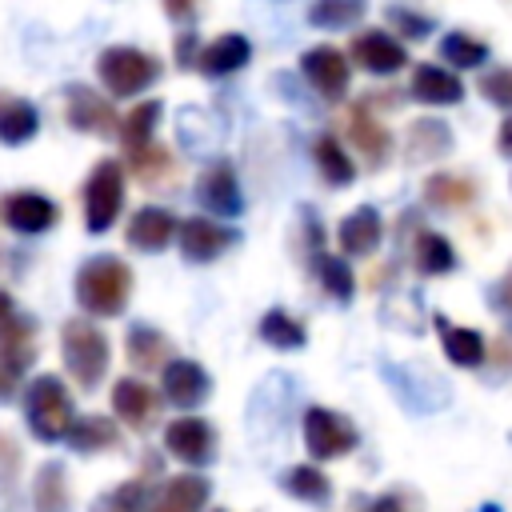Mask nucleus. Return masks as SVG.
<instances>
[{
	"label": "nucleus",
	"instance_id": "f257e3e1",
	"mask_svg": "<svg viewBox=\"0 0 512 512\" xmlns=\"http://www.w3.org/2000/svg\"><path fill=\"white\" fill-rule=\"evenodd\" d=\"M132 292V272L124 260L116 256H92L84 260L80 276H76V300L84 312H96V316H116L124 308Z\"/></svg>",
	"mask_w": 512,
	"mask_h": 512
},
{
	"label": "nucleus",
	"instance_id": "f03ea898",
	"mask_svg": "<svg viewBox=\"0 0 512 512\" xmlns=\"http://www.w3.org/2000/svg\"><path fill=\"white\" fill-rule=\"evenodd\" d=\"M60 352H64V364L72 372V380L80 388H96L104 380V368H108V336L88 324V320H68L64 324V336H60Z\"/></svg>",
	"mask_w": 512,
	"mask_h": 512
},
{
	"label": "nucleus",
	"instance_id": "7ed1b4c3",
	"mask_svg": "<svg viewBox=\"0 0 512 512\" xmlns=\"http://www.w3.org/2000/svg\"><path fill=\"white\" fill-rule=\"evenodd\" d=\"M24 412H28V424L40 440H60L72 432V396L68 388L56 380V376H36L28 384V396H24Z\"/></svg>",
	"mask_w": 512,
	"mask_h": 512
},
{
	"label": "nucleus",
	"instance_id": "20e7f679",
	"mask_svg": "<svg viewBox=\"0 0 512 512\" xmlns=\"http://www.w3.org/2000/svg\"><path fill=\"white\" fill-rule=\"evenodd\" d=\"M96 76L112 96H136L160 76V60H152L140 48H108L96 60Z\"/></svg>",
	"mask_w": 512,
	"mask_h": 512
},
{
	"label": "nucleus",
	"instance_id": "39448f33",
	"mask_svg": "<svg viewBox=\"0 0 512 512\" xmlns=\"http://www.w3.org/2000/svg\"><path fill=\"white\" fill-rule=\"evenodd\" d=\"M124 200V172L116 160H100L84 188V220L92 232H108Z\"/></svg>",
	"mask_w": 512,
	"mask_h": 512
},
{
	"label": "nucleus",
	"instance_id": "423d86ee",
	"mask_svg": "<svg viewBox=\"0 0 512 512\" xmlns=\"http://www.w3.org/2000/svg\"><path fill=\"white\" fill-rule=\"evenodd\" d=\"M356 428L352 420H344L340 412L332 408H308L304 412V444L312 452V460H332V456H344L356 448Z\"/></svg>",
	"mask_w": 512,
	"mask_h": 512
},
{
	"label": "nucleus",
	"instance_id": "0eeeda50",
	"mask_svg": "<svg viewBox=\"0 0 512 512\" xmlns=\"http://www.w3.org/2000/svg\"><path fill=\"white\" fill-rule=\"evenodd\" d=\"M300 72H304V80H308L320 96H328V100H340V96L348 92V56H344L340 48H332V44L308 48V52L300 56Z\"/></svg>",
	"mask_w": 512,
	"mask_h": 512
},
{
	"label": "nucleus",
	"instance_id": "6e6552de",
	"mask_svg": "<svg viewBox=\"0 0 512 512\" xmlns=\"http://www.w3.org/2000/svg\"><path fill=\"white\" fill-rule=\"evenodd\" d=\"M352 60H356L364 72H372V76H392V72H400V68L408 64V52H404V44H400L396 36H388L384 28H368V32H360V36L352 40Z\"/></svg>",
	"mask_w": 512,
	"mask_h": 512
},
{
	"label": "nucleus",
	"instance_id": "1a4fd4ad",
	"mask_svg": "<svg viewBox=\"0 0 512 512\" xmlns=\"http://www.w3.org/2000/svg\"><path fill=\"white\" fill-rule=\"evenodd\" d=\"M0 220L20 236H36L56 224V204L40 192H12L0 200Z\"/></svg>",
	"mask_w": 512,
	"mask_h": 512
},
{
	"label": "nucleus",
	"instance_id": "9d476101",
	"mask_svg": "<svg viewBox=\"0 0 512 512\" xmlns=\"http://www.w3.org/2000/svg\"><path fill=\"white\" fill-rule=\"evenodd\" d=\"M232 240H236V232H228L224 224L204 220V216H192V220L180 224V252H184V260H192V264L216 260Z\"/></svg>",
	"mask_w": 512,
	"mask_h": 512
},
{
	"label": "nucleus",
	"instance_id": "9b49d317",
	"mask_svg": "<svg viewBox=\"0 0 512 512\" xmlns=\"http://www.w3.org/2000/svg\"><path fill=\"white\" fill-rule=\"evenodd\" d=\"M160 388H164V400H168V404L192 408V404H200V400L208 396L212 380H208V372H204L196 360H172V364L164 368V376H160Z\"/></svg>",
	"mask_w": 512,
	"mask_h": 512
},
{
	"label": "nucleus",
	"instance_id": "f8f14e48",
	"mask_svg": "<svg viewBox=\"0 0 512 512\" xmlns=\"http://www.w3.org/2000/svg\"><path fill=\"white\" fill-rule=\"evenodd\" d=\"M164 444L184 464H208L212 460V424H204L196 416H180L164 428Z\"/></svg>",
	"mask_w": 512,
	"mask_h": 512
},
{
	"label": "nucleus",
	"instance_id": "ddd939ff",
	"mask_svg": "<svg viewBox=\"0 0 512 512\" xmlns=\"http://www.w3.org/2000/svg\"><path fill=\"white\" fill-rule=\"evenodd\" d=\"M412 100L432 104V108H448L464 100V84L456 80V72L440 68V64H416L412 72Z\"/></svg>",
	"mask_w": 512,
	"mask_h": 512
},
{
	"label": "nucleus",
	"instance_id": "4468645a",
	"mask_svg": "<svg viewBox=\"0 0 512 512\" xmlns=\"http://www.w3.org/2000/svg\"><path fill=\"white\" fill-rule=\"evenodd\" d=\"M348 136H352V144L364 152L368 164H384L388 152H392V136H388V128L372 116L368 100H360V104L352 108V116H348Z\"/></svg>",
	"mask_w": 512,
	"mask_h": 512
},
{
	"label": "nucleus",
	"instance_id": "2eb2a0df",
	"mask_svg": "<svg viewBox=\"0 0 512 512\" xmlns=\"http://www.w3.org/2000/svg\"><path fill=\"white\" fill-rule=\"evenodd\" d=\"M32 336H36V324L28 316H12L8 328L0 332V368H4L8 380L20 376L32 364V356H36V340Z\"/></svg>",
	"mask_w": 512,
	"mask_h": 512
},
{
	"label": "nucleus",
	"instance_id": "dca6fc26",
	"mask_svg": "<svg viewBox=\"0 0 512 512\" xmlns=\"http://www.w3.org/2000/svg\"><path fill=\"white\" fill-rule=\"evenodd\" d=\"M208 500V480L196 476V472H184V476H172L148 504V512H200Z\"/></svg>",
	"mask_w": 512,
	"mask_h": 512
},
{
	"label": "nucleus",
	"instance_id": "f3484780",
	"mask_svg": "<svg viewBox=\"0 0 512 512\" xmlns=\"http://www.w3.org/2000/svg\"><path fill=\"white\" fill-rule=\"evenodd\" d=\"M196 196H200V204H204L208 212H216V216H236L240 204H244V200H240V184H236V176H232L228 164H212V168L200 176Z\"/></svg>",
	"mask_w": 512,
	"mask_h": 512
},
{
	"label": "nucleus",
	"instance_id": "a211bd4d",
	"mask_svg": "<svg viewBox=\"0 0 512 512\" xmlns=\"http://www.w3.org/2000/svg\"><path fill=\"white\" fill-rule=\"evenodd\" d=\"M172 236H176V216L168 208H140L128 224V240L140 252H160L172 244Z\"/></svg>",
	"mask_w": 512,
	"mask_h": 512
},
{
	"label": "nucleus",
	"instance_id": "6ab92c4d",
	"mask_svg": "<svg viewBox=\"0 0 512 512\" xmlns=\"http://www.w3.org/2000/svg\"><path fill=\"white\" fill-rule=\"evenodd\" d=\"M380 236H384L380 212L368 208V204L356 208L352 216H344V220H340V232H336V240H340V248H344L348 256H368V252H376Z\"/></svg>",
	"mask_w": 512,
	"mask_h": 512
},
{
	"label": "nucleus",
	"instance_id": "aec40b11",
	"mask_svg": "<svg viewBox=\"0 0 512 512\" xmlns=\"http://www.w3.org/2000/svg\"><path fill=\"white\" fill-rule=\"evenodd\" d=\"M68 124L80 128V132H112L116 128V112L92 88H72L68 92Z\"/></svg>",
	"mask_w": 512,
	"mask_h": 512
},
{
	"label": "nucleus",
	"instance_id": "412c9836",
	"mask_svg": "<svg viewBox=\"0 0 512 512\" xmlns=\"http://www.w3.org/2000/svg\"><path fill=\"white\" fill-rule=\"evenodd\" d=\"M436 328H440V344H444V356L456 364V368H480L488 348H484V336L476 328H460V324H448L444 316H436Z\"/></svg>",
	"mask_w": 512,
	"mask_h": 512
},
{
	"label": "nucleus",
	"instance_id": "4be33fe9",
	"mask_svg": "<svg viewBox=\"0 0 512 512\" xmlns=\"http://www.w3.org/2000/svg\"><path fill=\"white\" fill-rule=\"evenodd\" d=\"M124 348H128V364L132 368H144V372H156L160 364L168 368L172 360V344L164 340V332H156V328H148V324H136V328H128V336H124Z\"/></svg>",
	"mask_w": 512,
	"mask_h": 512
},
{
	"label": "nucleus",
	"instance_id": "5701e85b",
	"mask_svg": "<svg viewBox=\"0 0 512 512\" xmlns=\"http://www.w3.org/2000/svg\"><path fill=\"white\" fill-rule=\"evenodd\" d=\"M112 408H116V416H120L128 428H144V424L152 420V412H156V396H152L148 384L124 376V380H116V388H112Z\"/></svg>",
	"mask_w": 512,
	"mask_h": 512
},
{
	"label": "nucleus",
	"instance_id": "b1692460",
	"mask_svg": "<svg viewBox=\"0 0 512 512\" xmlns=\"http://www.w3.org/2000/svg\"><path fill=\"white\" fill-rule=\"evenodd\" d=\"M248 56H252V44H248L240 32H228V36H216V40L200 52V68H204L208 76H228V72L244 68Z\"/></svg>",
	"mask_w": 512,
	"mask_h": 512
},
{
	"label": "nucleus",
	"instance_id": "393cba45",
	"mask_svg": "<svg viewBox=\"0 0 512 512\" xmlns=\"http://www.w3.org/2000/svg\"><path fill=\"white\" fill-rule=\"evenodd\" d=\"M424 200L440 212H452V208H464L476 200V184L468 176H456V172H436L424 180Z\"/></svg>",
	"mask_w": 512,
	"mask_h": 512
},
{
	"label": "nucleus",
	"instance_id": "a878e982",
	"mask_svg": "<svg viewBox=\"0 0 512 512\" xmlns=\"http://www.w3.org/2000/svg\"><path fill=\"white\" fill-rule=\"evenodd\" d=\"M408 160H432V156H448L452 152V132L444 120H416L408 128Z\"/></svg>",
	"mask_w": 512,
	"mask_h": 512
},
{
	"label": "nucleus",
	"instance_id": "bb28decb",
	"mask_svg": "<svg viewBox=\"0 0 512 512\" xmlns=\"http://www.w3.org/2000/svg\"><path fill=\"white\" fill-rule=\"evenodd\" d=\"M40 116L28 100L20 96H0V140L4 144H24L28 136H36Z\"/></svg>",
	"mask_w": 512,
	"mask_h": 512
},
{
	"label": "nucleus",
	"instance_id": "cd10ccee",
	"mask_svg": "<svg viewBox=\"0 0 512 512\" xmlns=\"http://www.w3.org/2000/svg\"><path fill=\"white\" fill-rule=\"evenodd\" d=\"M412 260H416V272H424V276H448L456 268V248L440 232H420Z\"/></svg>",
	"mask_w": 512,
	"mask_h": 512
},
{
	"label": "nucleus",
	"instance_id": "c85d7f7f",
	"mask_svg": "<svg viewBox=\"0 0 512 512\" xmlns=\"http://www.w3.org/2000/svg\"><path fill=\"white\" fill-rule=\"evenodd\" d=\"M160 100H144V104H136L128 116H124V124H120V140H124V148L136 156V152H144L148 144H152V128H156V120H160Z\"/></svg>",
	"mask_w": 512,
	"mask_h": 512
},
{
	"label": "nucleus",
	"instance_id": "c756f323",
	"mask_svg": "<svg viewBox=\"0 0 512 512\" xmlns=\"http://www.w3.org/2000/svg\"><path fill=\"white\" fill-rule=\"evenodd\" d=\"M316 168H320V176H324L332 188H344V184L356 180V164H352V156L336 144V136H320V140H316Z\"/></svg>",
	"mask_w": 512,
	"mask_h": 512
},
{
	"label": "nucleus",
	"instance_id": "7c9ffc66",
	"mask_svg": "<svg viewBox=\"0 0 512 512\" xmlns=\"http://www.w3.org/2000/svg\"><path fill=\"white\" fill-rule=\"evenodd\" d=\"M68 444L80 452H96V448H112L116 444V424L108 416H80L68 432Z\"/></svg>",
	"mask_w": 512,
	"mask_h": 512
},
{
	"label": "nucleus",
	"instance_id": "2f4dec72",
	"mask_svg": "<svg viewBox=\"0 0 512 512\" xmlns=\"http://www.w3.org/2000/svg\"><path fill=\"white\" fill-rule=\"evenodd\" d=\"M284 488H288L292 496L308 500V504H328V496H332L328 476H324L320 468H312V464H296L292 472H284Z\"/></svg>",
	"mask_w": 512,
	"mask_h": 512
},
{
	"label": "nucleus",
	"instance_id": "473e14b6",
	"mask_svg": "<svg viewBox=\"0 0 512 512\" xmlns=\"http://www.w3.org/2000/svg\"><path fill=\"white\" fill-rule=\"evenodd\" d=\"M368 0H316L308 8V20L316 28H352L360 16H364Z\"/></svg>",
	"mask_w": 512,
	"mask_h": 512
},
{
	"label": "nucleus",
	"instance_id": "72a5a7b5",
	"mask_svg": "<svg viewBox=\"0 0 512 512\" xmlns=\"http://www.w3.org/2000/svg\"><path fill=\"white\" fill-rule=\"evenodd\" d=\"M440 56L452 64V68H480L488 60V44L468 36V32H448L440 40Z\"/></svg>",
	"mask_w": 512,
	"mask_h": 512
},
{
	"label": "nucleus",
	"instance_id": "f704fd0d",
	"mask_svg": "<svg viewBox=\"0 0 512 512\" xmlns=\"http://www.w3.org/2000/svg\"><path fill=\"white\" fill-rule=\"evenodd\" d=\"M260 336H264L272 348H300V344H304V324L292 320L284 308H272V312H264V320H260Z\"/></svg>",
	"mask_w": 512,
	"mask_h": 512
},
{
	"label": "nucleus",
	"instance_id": "c9c22d12",
	"mask_svg": "<svg viewBox=\"0 0 512 512\" xmlns=\"http://www.w3.org/2000/svg\"><path fill=\"white\" fill-rule=\"evenodd\" d=\"M36 508L40 512H64L68 508V484L60 464H44L36 476Z\"/></svg>",
	"mask_w": 512,
	"mask_h": 512
},
{
	"label": "nucleus",
	"instance_id": "e433bc0d",
	"mask_svg": "<svg viewBox=\"0 0 512 512\" xmlns=\"http://www.w3.org/2000/svg\"><path fill=\"white\" fill-rule=\"evenodd\" d=\"M316 276H320V284L328 288V296H336V300H352V268L340 260V256H328V252H320L316 256Z\"/></svg>",
	"mask_w": 512,
	"mask_h": 512
},
{
	"label": "nucleus",
	"instance_id": "4c0bfd02",
	"mask_svg": "<svg viewBox=\"0 0 512 512\" xmlns=\"http://www.w3.org/2000/svg\"><path fill=\"white\" fill-rule=\"evenodd\" d=\"M168 168H172V160H168V152H164L160 144H148L144 152L132 156V172L140 176V184H156V180H164Z\"/></svg>",
	"mask_w": 512,
	"mask_h": 512
},
{
	"label": "nucleus",
	"instance_id": "58836bf2",
	"mask_svg": "<svg viewBox=\"0 0 512 512\" xmlns=\"http://www.w3.org/2000/svg\"><path fill=\"white\" fill-rule=\"evenodd\" d=\"M480 96H484L488 104H496V108H508V112H512V64H504V68L488 72V76L480 80Z\"/></svg>",
	"mask_w": 512,
	"mask_h": 512
},
{
	"label": "nucleus",
	"instance_id": "ea45409f",
	"mask_svg": "<svg viewBox=\"0 0 512 512\" xmlns=\"http://www.w3.org/2000/svg\"><path fill=\"white\" fill-rule=\"evenodd\" d=\"M140 504H144V488L132 480V484H120V488H112L92 512H140Z\"/></svg>",
	"mask_w": 512,
	"mask_h": 512
},
{
	"label": "nucleus",
	"instance_id": "a19ab883",
	"mask_svg": "<svg viewBox=\"0 0 512 512\" xmlns=\"http://www.w3.org/2000/svg\"><path fill=\"white\" fill-rule=\"evenodd\" d=\"M388 20H392L408 40H420V36H428V32H432V16H420V12L400 8V4H392V8H388Z\"/></svg>",
	"mask_w": 512,
	"mask_h": 512
},
{
	"label": "nucleus",
	"instance_id": "79ce46f5",
	"mask_svg": "<svg viewBox=\"0 0 512 512\" xmlns=\"http://www.w3.org/2000/svg\"><path fill=\"white\" fill-rule=\"evenodd\" d=\"M492 304L504 312V316H512V268L500 276V284L492 288Z\"/></svg>",
	"mask_w": 512,
	"mask_h": 512
},
{
	"label": "nucleus",
	"instance_id": "37998d69",
	"mask_svg": "<svg viewBox=\"0 0 512 512\" xmlns=\"http://www.w3.org/2000/svg\"><path fill=\"white\" fill-rule=\"evenodd\" d=\"M196 8H200V0H164V12L172 20H188V16H196Z\"/></svg>",
	"mask_w": 512,
	"mask_h": 512
},
{
	"label": "nucleus",
	"instance_id": "c03bdc74",
	"mask_svg": "<svg viewBox=\"0 0 512 512\" xmlns=\"http://www.w3.org/2000/svg\"><path fill=\"white\" fill-rule=\"evenodd\" d=\"M368 512H412V508L404 504V496H400V492H384Z\"/></svg>",
	"mask_w": 512,
	"mask_h": 512
},
{
	"label": "nucleus",
	"instance_id": "a18cd8bd",
	"mask_svg": "<svg viewBox=\"0 0 512 512\" xmlns=\"http://www.w3.org/2000/svg\"><path fill=\"white\" fill-rule=\"evenodd\" d=\"M196 48H200V44H196V36H180V40H176V64H180V68H192Z\"/></svg>",
	"mask_w": 512,
	"mask_h": 512
},
{
	"label": "nucleus",
	"instance_id": "49530a36",
	"mask_svg": "<svg viewBox=\"0 0 512 512\" xmlns=\"http://www.w3.org/2000/svg\"><path fill=\"white\" fill-rule=\"evenodd\" d=\"M496 144H500V152H504V156H512V116L500 124V132H496Z\"/></svg>",
	"mask_w": 512,
	"mask_h": 512
},
{
	"label": "nucleus",
	"instance_id": "de8ad7c7",
	"mask_svg": "<svg viewBox=\"0 0 512 512\" xmlns=\"http://www.w3.org/2000/svg\"><path fill=\"white\" fill-rule=\"evenodd\" d=\"M8 320H12V296H8V292H0V332L8 328Z\"/></svg>",
	"mask_w": 512,
	"mask_h": 512
}]
</instances>
